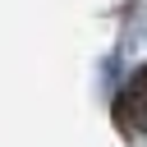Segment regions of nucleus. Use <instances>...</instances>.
I'll list each match as a JSON object with an SVG mask.
<instances>
[{
	"mask_svg": "<svg viewBox=\"0 0 147 147\" xmlns=\"http://www.w3.org/2000/svg\"><path fill=\"white\" fill-rule=\"evenodd\" d=\"M119 115L129 119V115H147V64L129 78V87H124V96H119Z\"/></svg>",
	"mask_w": 147,
	"mask_h": 147,
	"instance_id": "obj_1",
	"label": "nucleus"
}]
</instances>
